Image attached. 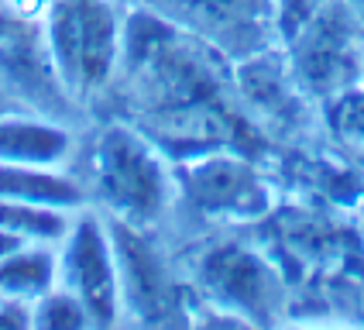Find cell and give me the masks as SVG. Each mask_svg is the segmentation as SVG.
I'll use <instances>...</instances> for the list:
<instances>
[{
	"label": "cell",
	"instance_id": "cell-1",
	"mask_svg": "<svg viewBox=\"0 0 364 330\" xmlns=\"http://www.w3.org/2000/svg\"><path fill=\"white\" fill-rule=\"evenodd\" d=\"M93 193L107 217L148 227L162 217L176 179L151 134L131 124H107L93 144Z\"/></svg>",
	"mask_w": 364,
	"mask_h": 330
},
{
	"label": "cell",
	"instance_id": "cell-2",
	"mask_svg": "<svg viewBox=\"0 0 364 330\" xmlns=\"http://www.w3.org/2000/svg\"><path fill=\"white\" fill-rule=\"evenodd\" d=\"M41 31L62 90L93 97L117 73L124 24L110 0H45Z\"/></svg>",
	"mask_w": 364,
	"mask_h": 330
},
{
	"label": "cell",
	"instance_id": "cell-3",
	"mask_svg": "<svg viewBox=\"0 0 364 330\" xmlns=\"http://www.w3.org/2000/svg\"><path fill=\"white\" fill-rule=\"evenodd\" d=\"M55 262H59V286L69 289L86 307L93 327L121 324V272H117V251H114L110 224L103 217L80 206L73 213L69 230L55 245Z\"/></svg>",
	"mask_w": 364,
	"mask_h": 330
},
{
	"label": "cell",
	"instance_id": "cell-4",
	"mask_svg": "<svg viewBox=\"0 0 364 330\" xmlns=\"http://www.w3.org/2000/svg\"><path fill=\"white\" fill-rule=\"evenodd\" d=\"M285 45L292 52V80L323 100H333L337 93L361 82L364 31L337 0H330L316 18L306 21Z\"/></svg>",
	"mask_w": 364,
	"mask_h": 330
},
{
	"label": "cell",
	"instance_id": "cell-5",
	"mask_svg": "<svg viewBox=\"0 0 364 330\" xmlns=\"http://www.w3.org/2000/svg\"><path fill=\"white\" fill-rule=\"evenodd\" d=\"M179 183L203 217L227 224L258 220L272 206V189L262 169L230 148H210L200 155H189L182 162Z\"/></svg>",
	"mask_w": 364,
	"mask_h": 330
},
{
	"label": "cell",
	"instance_id": "cell-6",
	"mask_svg": "<svg viewBox=\"0 0 364 330\" xmlns=\"http://www.w3.org/2000/svg\"><path fill=\"white\" fill-rule=\"evenodd\" d=\"M172 7L182 28L234 59H251L272 35L279 38L272 0H172Z\"/></svg>",
	"mask_w": 364,
	"mask_h": 330
},
{
	"label": "cell",
	"instance_id": "cell-7",
	"mask_svg": "<svg viewBox=\"0 0 364 330\" xmlns=\"http://www.w3.org/2000/svg\"><path fill=\"white\" fill-rule=\"evenodd\" d=\"M203 282L217 307L234 309L244 320H268V309L279 303L275 272L264 265V258L241 245H227L206 255Z\"/></svg>",
	"mask_w": 364,
	"mask_h": 330
},
{
	"label": "cell",
	"instance_id": "cell-8",
	"mask_svg": "<svg viewBox=\"0 0 364 330\" xmlns=\"http://www.w3.org/2000/svg\"><path fill=\"white\" fill-rule=\"evenodd\" d=\"M107 224H110L114 251H117L124 316L131 309L138 320H162V313L172 307V282L159 251L144 238V227L124 224L114 217H107Z\"/></svg>",
	"mask_w": 364,
	"mask_h": 330
},
{
	"label": "cell",
	"instance_id": "cell-9",
	"mask_svg": "<svg viewBox=\"0 0 364 330\" xmlns=\"http://www.w3.org/2000/svg\"><path fill=\"white\" fill-rule=\"evenodd\" d=\"M73 131L52 117L35 114H0V162L65 169L73 159Z\"/></svg>",
	"mask_w": 364,
	"mask_h": 330
},
{
	"label": "cell",
	"instance_id": "cell-10",
	"mask_svg": "<svg viewBox=\"0 0 364 330\" xmlns=\"http://www.w3.org/2000/svg\"><path fill=\"white\" fill-rule=\"evenodd\" d=\"M0 73L24 93L48 97V90H62L55 82H45V76H52V80H59V76H55V65L48 55L41 24H28L24 18L4 14V11H0Z\"/></svg>",
	"mask_w": 364,
	"mask_h": 330
},
{
	"label": "cell",
	"instance_id": "cell-11",
	"mask_svg": "<svg viewBox=\"0 0 364 330\" xmlns=\"http://www.w3.org/2000/svg\"><path fill=\"white\" fill-rule=\"evenodd\" d=\"M59 286V262L55 245L28 241L14 255L0 258V299L21 307H35L48 289Z\"/></svg>",
	"mask_w": 364,
	"mask_h": 330
},
{
	"label": "cell",
	"instance_id": "cell-12",
	"mask_svg": "<svg viewBox=\"0 0 364 330\" xmlns=\"http://www.w3.org/2000/svg\"><path fill=\"white\" fill-rule=\"evenodd\" d=\"M0 200L80 210L82 189L65 169H38V165L0 162Z\"/></svg>",
	"mask_w": 364,
	"mask_h": 330
},
{
	"label": "cell",
	"instance_id": "cell-13",
	"mask_svg": "<svg viewBox=\"0 0 364 330\" xmlns=\"http://www.w3.org/2000/svg\"><path fill=\"white\" fill-rule=\"evenodd\" d=\"M76 210H59V206H38V203H21V200H0V227L14 230L28 241H45V245H59L62 234L73 224Z\"/></svg>",
	"mask_w": 364,
	"mask_h": 330
},
{
	"label": "cell",
	"instance_id": "cell-14",
	"mask_svg": "<svg viewBox=\"0 0 364 330\" xmlns=\"http://www.w3.org/2000/svg\"><path fill=\"white\" fill-rule=\"evenodd\" d=\"M31 327H48V330H76V327H93L90 313L69 289H48L38 303L31 307Z\"/></svg>",
	"mask_w": 364,
	"mask_h": 330
},
{
	"label": "cell",
	"instance_id": "cell-15",
	"mask_svg": "<svg viewBox=\"0 0 364 330\" xmlns=\"http://www.w3.org/2000/svg\"><path fill=\"white\" fill-rule=\"evenodd\" d=\"M326 103H330L326 121L333 127V134L364 148V82L350 86L344 93H337L333 100H326Z\"/></svg>",
	"mask_w": 364,
	"mask_h": 330
},
{
	"label": "cell",
	"instance_id": "cell-16",
	"mask_svg": "<svg viewBox=\"0 0 364 330\" xmlns=\"http://www.w3.org/2000/svg\"><path fill=\"white\" fill-rule=\"evenodd\" d=\"M330 0H272L279 41H289L309 18H316Z\"/></svg>",
	"mask_w": 364,
	"mask_h": 330
},
{
	"label": "cell",
	"instance_id": "cell-17",
	"mask_svg": "<svg viewBox=\"0 0 364 330\" xmlns=\"http://www.w3.org/2000/svg\"><path fill=\"white\" fill-rule=\"evenodd\" d=\"M28 245V238H21L14 230H7V227H0V258H7V255H14L18 247Z\"/></svg>",
	"mask_w": 364,
	"mask_h": 330
},
{
	"label": "cell",
	"instance_id": "cell-18",
	"mask_svg": "<svg viewBox=\"0 0 364 330\" xmlns=\"http://www.w3.org/2000/svg\"><path fill=\"white\" fill-rule=\"evenodd\" d=\"M337 4L344 7L347 14L354 18V24H358V28L364 31V0H337Z\"/></svg>",
	"mask_w": 364,
	"mask_h": 330
}]
</instances>
